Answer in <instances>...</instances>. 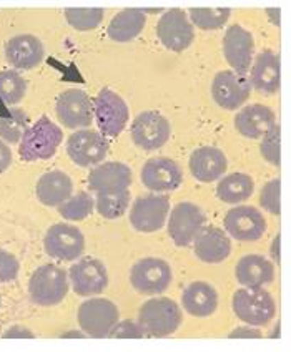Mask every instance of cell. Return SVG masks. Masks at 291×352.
Returning a JSON list of instances; mask_svg holds the SVG:
<instances>
[{
  "label": "cell",
  "instance_id": "1",
  "mask_svg": "<svg viewBox=\"0 0 291 352\" xmlns=\"http://www.w3.org/2000/svg\"><path fill=\"white\" fill-rule=\"evenodd\" d=\"M137 321L149 338H166L180 329L183 313L173 299L157 296L142 304Z\"/></svg>",
  "mask_w": 291,
  "mask_h": 352
},
{
  "label": "cell",
  "instance_id": "3",
  "mask_svg": "<svg viewBox=\"0 0 291 352\" xmlns=\"http://www.w3.org/2000/svg\"><path fill=\"white\" fill-rule=\"evenodd\" d=\"M77 321L82 333L94 339L110 338L111 331L120 322L117 304L107 298H91L78 306Z\"/></svg>",
  "mask_w": 291,
  "mask_h": 352
},
{
  "label": "cell",
  "instance_id": "39",
  "mask_svg": "<svg viewBox=\"0 0 291 352\" xmlns=\"http://www.w3.org/2000/svg\"><path fill=\"white\" fill-rule=\"evenodd\" d=\"M111 339H145L149 336L142 329L138 321L133 319H123L115 326V329L110 334Z\"/></svg>",
  "mask_w": 291,
  "mask_h": 352
},
{
  "label": "cell",
  "instance_id": "24",
  "mask_svg": "<svg viewBox=\"0 0 291 352\" xmlns=\"http://www.w3.org/2000/svg\"><path fill=\"white\" fill-rule=\"evenodd\" d=\"M250 83L255 90L265 95H273L280 90L281 85V67L278 54L265 50L255 58L250 69Z\"/></svg>",
  "mask_w": 291,
  "mask_h": 352
},
{
  "label": "cell",
  "instance_id": "6",
  "mask_svg": "<svg viewBox=\"0 0 291 352\" xmlns=\"http://www.w3.org/2000/svg\"><path fill=\"white\" fill-rule=\"evenodd\" d=\"M170 198L162 193H149L138 196L130 206V225L140 233H157L170 216Z\"/></svg>",
  "mask_w": 291,
  "mask_h": 352
},
{
  "label": "cell",
  "instance_id": "38",
  "mask_svg": "<svg viewBox=\"0 0 291 352\" xmlns=\"http://www.w3.org/2000/svg\"><path fill=\"white\" fill-rule=\"evenodd\" d=\"M281 182L280 178H273L263 185L260 191V206L270 214L280 216L281 214Z\"/></svg>",
  "mask_w": 291,
  "mask_h": 352
},
{
  "label": "cell",
  "instance_id": "35",
  "mask_svg": "<svg viewBox=\"0 0 291 352\" xmlns=\"http://www.w3.org/2000/svg\"><path fill=\"white\" fill-rule=\"evenodd\" d=\"M230 9H191L188 17L195 27L202 30H218L228 22Z\"/></svg>",
  "mask_w": 291,
  "mask_h": 352
},
{
  "label": "cell",
  "instance_id": "7",
  "mask_svg": "<svg viewBox=\"0 0 291 352\" xmlns=\"http://www.w3.org/2000/svg\"><path fill=\"white\" fill-rule=\"evenodd\" d=\"M94 113L98 130L103 137L115 138L125 130L129 123V105L117 91L102 88L94 102Z\"/></svg>",
  "mask_w": 291,
  "mask_h": 352
},
{
  "label": "cell",
  "instance_id": "11",
  "mask_svg": "<svg viewBox=\"0 0 291 352\" xmlns=\"http://www.w3.org/2000/svg\"><path fill=\"white\" fill-rule=\"evenodd\" d=\"M69 279L75 294L95 298L109 286V271L100 259L85 256L70 267Z\"/></svg>",
  "mask_w": 291,
  "mask_h": 352
},
{
  "label": "cell",
  "instance_id": "42",
  "mask_svg": "<svg viewBox=\"0 0 291 352\" xmlns=\"http://www.w3.org/2000/svg\"><path fill=\"white\" fill-rule=\"evenodd\" d=\"M12 163V151L3 140H0V173L9 170Z\"/></svg>",
  "mask_w": 291,
  "mask_h": 352
},
{
  "label": "cell",
  "instance_id": "26",
  "mask_svg": "<svg viewBox=\"0 0 291 352\" xmlns=\"http://www.w3.org/2000/svg\"><path fill=\"white\" fill-rule=\"evenodd\" d=\"M274 125H277L274 111L260 103L241 108L235 117V128L238 133L251 140L263 138Z\"/></svg>",
  "mask_w": 291,
  "mask_h": 352
},
{
  "label": "cell",
  "instance_id": "20",
  "mask_svg": "<svg viewBox=\"0 0 291 352\" xmlns=\"http://www.w3.org/2000/svg\"><path fill=\"white\" fill-rule=\"evenodd\" d=\"M190 173L197 182L213 183L220 182L228 170V160L220 148L200 146L190 155Z\"/></svg>",
  "mask_w": 291,
  "mask_h": 352
},
{
  "label": "cell",
  "instance_id": "45",
  "mask_svg": "<svg viewBox=\"0 0 291 352\" xmlns=\"http://www.w3.org/2000/svg\"><path fill=\"white\" fill-rule=\"evenodd\" d=\"M266 15H268L271 23H274V25H280V20H281V10L280 9H268V10H266Z\"/></svg>",
  "mask_w": 291,
  "mask_h": 352
},
{
  "label": "cell",
  "instance_id": "44",
  "mask_svg": "<svg viewBox=\"0 0 291 352\" xmlns=\"http://www.w3.org/2000/svg\"><path fill=\"white\" fill-rule=\"evenodd\" d=\"M280 250H281V234H277V236H274L273 243H271V248H270L271 259H273V261L277 264H280V261H281Z\"/></svg>",
  "mask_w": 291,
  "mask_h": 352
},
{
  "label": "cell",
  "instance_id": "5",
  "mask_svg": "<svg viewBox=\"0 0 291 352\" xmlns=\"http://www.w3.org/2000/svg\"><path fill=\"white\" fill-rule=\"evenodd\" d=\"M63 140L62 130L49 117L39 118L23 135L19 155L25 162L49 160L55 155Z\"/></svg>",
  "mask_w": 291,
  "mask_h": 352
},
{
  "label": "cell",
  "instance_id": "30",
  "mask_svg": "<svg viewBox=\"0 0 291 352\" xmlns=\"http://www.w3.org/2000/svg\"><path fill=\"white\" fill-rule=\"evenodd\" d=\"M255 191L253 178L246 173H230L218 182L217 196L226 205H241Z\"/></svg>",
  "mask_w": 291,
  "mask_h": 352
},
{
  "label": "cell",
  "instance_id": "36",
  "mask_svg": "<svg viewBox=\"0 0 291 352\" xmlns=\"http://www.w3.org/2000/svg\"><path fill=\"white\" fill-rule=\"evenodd\" d=\"M105 12L102 9H67L65 19L74 29L87 32L97 29L102 23Z\"/></svg>",
  "mask_w": 291,
  "mask_h": 352
},
{
  "label": "cell",
  "instance_id": "13",
  "mask_svg": "<svg viewBox=\"0 0 291 352\" xmlns=\"http://www.w3.org/2000/svg\"><path fill=\"white\" fill-rule=\"evenodd\" d=\"M130 135L133 143L145 151L160 150L170 140L171 126L170 122L158 111H142L133 120L130 128Z\"/></svg>",
  "mask_w": 291,
  "mask_h": 352
},
{
  "label": "cell",
  "instance_id": "37",
  "mask_svg": "<svg viewBox=\"0 0 291 352\" xmlns=\"http://www.w3.org/2000/svg\"><path fill=\"white\" fill-rule=\"evenodd\" d=\"M280 140H281V130L280 125H274L268 133L265 135L260 143V153L266 162L271 163L273 166L281 165V148H280Z\"/></svg>",
  "mask_w": 291,
  "mask_h": 352
},
{
  "label": "cell",
  "instance_id": "41",
  "mask_svg": "<svg viewBox=\"0 0 291 352\" xmlns=\"http://www.w3.org/2000/svg\"><path fill=\"white\" fill-rule=\"evenodd\" d=\"M263 333L258 327L240 326L228 334V339H261Z\"/></svg>",
  "mask_w": 291,
  "mask_h": 352
},
{
  "label": "cell",
  "instance_id": "34",
  "mask_svg": "<svg viewBox=\"0 0 291 352\" xmlns=\"http://www.w3.org/2000/svg\"><path fill=\"white\" fill-rule=\"evenodd\" d=\"M27 123H29V120L22 110L9 111L7 117L0 118V140L7 143L22 142L23 135L29 130Z\"/></svg>",
  "mask_w": 291,
  "mask_h": 352
},
{
  "label": "cell",
  "instance_id": "4",
  "mask_svg": "<svg viewBox=\"0 0 291 352\" xmlns=\"http://www.w3.org/2000/svg\"><path fill=\"white\" fill-rule=\"evenodd\" d=\"M65 270L55 264H43L37 267L29 281V296L37 306H55L69 294L70 284Z\"/></svg>",
  "mask_w": 291,
  "mask_h": 352
},
{
  "label": "cell",
  "instance_id": "32",
  "mask_svg": "<svg viewBox=\"0 0 291 352\" xmlns=\"http://www.w3.org/2000/svg\"><path fill=\"white\" fill-rule=\"evenodd\" d=\"M95 210V199L90 193L80 191V193L72 195L63 205L58 206V213L62 218L69 219V221H82V219L89 218Z\"/></svg>",
  "mask_w": 291,
  "mask_h": 352
},
{
  "label": "cell",
  "instance_id": "21",
  "mask_svg": "<svg viewBox=\"0 0 291 352\" xmlns=\"http://www.w3.org/2000/svg\"><path fill=\"white\" fill-rule=\"evenodd\" d=\"M133 183L130 166L120 162H105L91 168L89 173V188L95 193L125 191Z\"/></svg>",
  "mask_w": 291,
  "mask_h": 352
},
{
  "label": "cell",
  "instance_id": "14",
  "mask_svg": "<svg viewBox=\"0 0 291 352\" xmlns=\"http://www.w3.org/2000/svg\"><path fill=\"white\" fill-rule=\"evenodd\" d=\"M250 78L233 70H222L211 82V97L223 110H238L245 105L251 94Z\"/></svg>",
  "mask_w": 291,
  "mask_h": 352
},
{
  "label": "cell",
  "instance_id": "27",
  "mask_svg": "<svg viewBox=\"0 0 291 352\" xmlns=\"http://www.w3.org/2000/svg\"><path fill=\"white\" fill-rule=\"evenodd\" d=\"M235 278L243 287L263 289V286L274 281V266L261 254H246L238 259L235 266Z\"/></svg>",
  "mask_w": 291,
  "mask_h": 352
},
{
  "label": "cell",
  "instance_id": "28",
  "mask_svg": "<svg viewBox=\"0 0 291 352\" xmlns=\"http://www.w3.org/2000/svg\"><path fill=\"white\" fill-rule=\"evenodd\" d=\"M74 193V183L70 176L63 171H49L39 178L37 186H35V195L42 205L55 208L61 206Z\"/></svg>",
  "mask_w": 291,
  "mask_h": 352
},
{
  "label": "cell",
  "instance_id": "33",
  "mask_svg": "<svg viewBox=\"0 0 291 352\" xmlns=\"http://www.w3.org/2000/svg\"><path fill=\"white\" fill-rule=\"evenodd\" d=\"M27 94V82L17 72H0V100L7 105H17Z\"/></svg>",
  "mask_w": 291,
  "mask_h": 352
},
{
  "label": "cell",
  "instance_id": "12",
  "mask_svg": "<svg viewBox=\"0 0 291 352\" xmlns=\"http://www.w3.org/2000/svg\"><path fill=\"white\" fill-rule=\"evenodd\" d=\"M110 143L100 131L78 130L67 140V155L78 166H97L105 160Z\"/></svg>",
  "mask_w": 291,
  "mask_h": 352
},
{
  "label": "cell",
  "instance_id": "17",
  "mask_svg": "<svg viewBox=\"0 0 291 352\" xmlns=\"http://www.w3.org/2000/svg\"><path fill=\"white\" fill-rule=\"evenodd\" d=\"M55 111L61 120L62 125L72 130H85L94 122V102L87 95V91L78 90V88H70V90L62 91L57 97L55 103Z\"/></svg>",
  "mask_w": 291,
  "mask_h": 352
},
{
  "label": "cell",
  "instance_id": "16",
  "mask_svg": "<svg viewBox=\"0 0 291 352\" xmlns=\"http://www.w3.org/2000/svg\"><path fill=\"white\" fill-rule=\"evenodd\" d=\"M157 37L171 52H183L193 43V23L185 10L171 9L163 12L157 23Z\"/></svg>",
  "mask_w": 291,
  "mask_h": 352
},
{
  "label": "cell",
  "instance_id": "29",
  "mask_svg": "<svg viewBox=\"0 0 291 352\" xmlns=\"http://www.w3.org/2000/svg\"><path fill=\"white\" fill-rule=\"evenodd\" d=\"M147 23V14L140 9H125L110 20L107 34L114 42H131L142 34Z\"/></svg>",
  "mask_w": 291,
  "mask_h": 352
},
{
  "label": "cell",
  "instance_id": "10",
  "mask_svg": "<svg viewBox=\"0 0 291 352\" xmlns=\"http://www.w3.org/2000/svg\"><path fill=\"white\" fill-rule=\"evenodd\" d=\"M43 248L50 258L61 261H75L83 258L85 253V236L77 226L69 223H57L45 233Z\"/></svg>",
  "mask_w": 291,
  "mask_h": 352
},
{
  "label": "cell",
  "instance_id": "15",
  "mask_svg": "<svg viewBox=\"0 0 291 352\" xmlns=\"http://www.w3.org/2000/svg\"><path fill=\"white\" fill-rule=\"evenodd\" d=\"M223 228L237 241H258L266 233V219L258 208L235 206L223 218Z\"/></svg>",
  "mask_w": 291,
  "mask_h": 352
},
{
  "label": "cell",
  "instance_id": "8",
  "mask_svg": "<svg viewBox=\"0 0 291 352\" xmlns=\"http://www.w3.org/2000/svg\"><path fill=\"white\" fill-rule=\"evenodd\" d=\"M171 281H173V271L170 264L162 258H143L130 270L131 287L145 296L165 293Z\"/></svg>",
  "mask_w": 291,
  "mask_h": 352
},
{
  "label": "cell",
  "instance_id": "46",
  "mask_svg": "<svg viewBox=\"0 0 291 352\" xmlns=\"http://www.w3.org/2000/svg\"><path fill=\"white\" fill-rule=\"evenodd\" d=\"M0 306H2V299H0Z\"/></svg>",
  "mask_w": 291,
  "mask_h": 352
},
{
  "label": "cell",
  "instance_id": "18",
  "mask_svg": "<svg viewBox=\"0 0 291 352\" xmlns=\"http://www.w3.org/2000/svg\"><path fill=\"white\" fill-rule=\"evenodd\" d=\"M140 178L143 186L151 193H166L175 191L183 182V171L177 162L171 158H150L142 166Z\"/></svg>",
  "mask_w": 291,
  "mask_h": 352
},
{
  "label": "cell",
  "instance_id": "19",
  "mask_svg": "<svg viewBox=\"0 0 291 352\" xmlns=\"http://www.w3.org/2000/svg\"><path fill=\"white\" fill-rule=\"evenodd\" d=\"M255 40L241 25H230L223 37V55L233 72L246 75L253 65Z\"/></svg>",
  "mask_w": 291,
  "mask_h": 352
},
{
  "label": "cell",
  "instance_id": "2",
  "mask_svg": "<svg viewBox=\"0 0 291 352\" xmlns=\"http://www.w3.org/2000/svg\"><path fill=\"white\" fill-rule=\"evenodd\" d=\"M231 307L235 316L251 327L266 326L277 314V302L265 289L240 287L231 298Z\"/></svg>",
  "mask_w": 291,
  "mask_h": 352
},
{
  "label": "cell",
  "instance_id": "22",
  "mask_svg": "<svg viewBox=\"0 0 291 352\" xmlns=\"http://www.w3.org/2000/svg\"><path fill=\"white\" fill-rule=\"evenodd\" d=\"M195 256L202 263L220 264L231 254V239L218 226H205L193 241Z\"/></svg>",
  "mask_w": 291,
  "mask_h": 352
},
{
  "label": "cell",
  "instance_id": "40",
  "mask_svg": "<svg viewBox=\"0 0 291 352\" xmlns=\"http://www.w3.org/2000/svg\"><path fill=\"white\" fill-rule=\"evenodd\" d=\"M19 270H21L19 259L9 251L0 250V283L14 281L19 276Z\"/></svg>",
  "mask_w": 291,
  "mask_h": 352
},
{
  "label": "cell",
  "instance_id": "43",
  "mask_svg": "<svg viewBox=\"0 0 291 352\" xmlns=\"http://www.w3.org/2000/svg\"><path fill=\"white\" fill-rule=\"evenodd\" d=\"M6 339H34V334L29 329H25L23 326H12L9 331L3 333Z\"/></svg>",
  "mask_w": 291,
  "mask_h": 352
},
{
  "label": "cell",
  "instance_id": "25",
  "mask_svg": "<svg viewBox=\"0 0 291 352\" xmlns=\"http://www.w3.org/2000/svg\"><path fill=\"white\" fill-rule=\"evenodd\" d=\"M220 296L218 291L205 281H193L183 289L182 307L193 318H210L217 313Z\"/></svg>",
  "mask_w": 291,
  "mask_h": 352
},
{
  "label": "cell",
  "instance_id": "23",
  "mask_svg": "<svg viewBox=\"0 0 291 352\" xmlns=\"http://www.w3.org/2000/svg\"><path fill=\"white\" fill-rule=\"evenodd\" d=\"M6 57L14 69L30 70L41 65L43 57H45V49L37 37L23 34L12 37L7 42Z\"/></svg>",
  "mask_w": 291,
  "mask_h": 352
},
{
  "label": "cell",
  "instance_id": "31",
  "mask_svg": "<svg viewBox=\"0 0 291 352\" xmlns=\"http://www.w3.org/2000/svg\"><path fill=\"white\" fill-rule=\"evenodd\" d=\"M130 191H109V193H97L95 198V210L105 219H118L127 213L130 205Z\"/></svg>",
  "mask_w": 291,
  "mask_h": 352
},
{
  "label": "cell",
  "instance_id": "9",
  "mask_svg": "<svg viewBox=\"0 0 291 352\" xmlns=\"http://www.w3.org/2000/svg\"><path fill=\"white\" fill-rule=\"evenodd\" d=\"M206 214L200 206L191 201H182L171 208L166 230L171 241L177 246L186 248L195 241L205 228Z\"/></svg>",
  "mask_w": 291,
  "mask_h": 352
}]
</instances>
